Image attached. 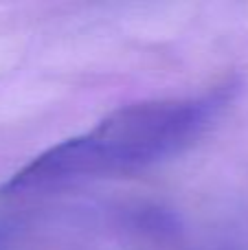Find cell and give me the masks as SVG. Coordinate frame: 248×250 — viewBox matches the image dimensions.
I'll return each instance as SVG.
<instances>
[{
    "instance_id": "6da1fadb",
    "label": "cell",
    "mask_w": 248,
    "mask_h": 250,
    "mask_svg": "<svg viewBox=\"0 0 248 250\" xmlns=\"http://www.w3.org/2000/svg\"><path fill=\"white\" fill-rule=\"evenodd\" d=\"M235 92L237 83L227 82L196 97L123 105L92 129L38 154L0 187V195H26L165 163L205 136L233 104Z\"/></svg>"
}]
</instances>
